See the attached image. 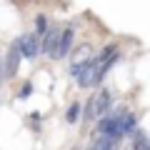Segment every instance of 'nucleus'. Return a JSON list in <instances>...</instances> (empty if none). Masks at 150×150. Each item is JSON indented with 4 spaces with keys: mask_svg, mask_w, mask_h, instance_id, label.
Masks as SVG:
<instances>
[{
    "mask_svg": "<svg viewBox=\"0 0 150 150\" xmlns=\"http://www.w3.org/2000/svg\"><path fill=\"white\" fill-rule=\"evenodd\" d=\"M40 38H38V33H28V35H20L18 38V48H20V55L28 60H35L38 53H40Z\"/></svg>",
    "mask_w": 150,
    "mask_h": 150,
    "instance_id": "f03ea898",
    "label": "nucleus"
},
{
    "mask_svg": "<svg viewBox=\"0 0 150 150\" xmlns=\"http://www.w3.org/2000/svg\"><path fill=\"white\" fill-rule=\"evenodd\" d=\"M30 95H33V83H25V85L20 88V93H18V98H20V100H28Z\"/></svg>",
    "mask_w": 150,
    "mask_h": 150,
    "instance_id": "1a4fd4ad",
    "label": "nucleus"
},
{
    "mask_svg": "<svg viewBox=\"0 0 150 150\" xmlns=\"http://www.w3.org/2000/svg\"><path fill=\"white\" fill-rule=\"evenodd\" d=\"M20 48H18V40L8 48V55H5V63H3V68H5V78L10 80V78H15L18 68H20Z\"/></svg>",
    "mask_w": 150,
    "mask_h": 150,
    "instance_id": "7ed1b4c3",
    "label": "nucleus"
},
{
    "mask_svg": "<svg viewBox=\"0 0 150 150\" xmlns=\"http://www.w3.org/2000/svg\"><path fill=\"white\" fill-rule=\"evenodd\" d=\"M60 33H63V30H58V28H50V30L43 35V45H40V50H43L45 55H50V58H55V55H58Z\"/></svg>",
    "mask_w": 150,
    "mask_h": 150,
    "instance_id": "20e7f679",
    "label": "nucleus"
},
{
    "mask_svg": "<svg viewBox=\"0 0 150 150\" xmlns=\"http://www.w3.org/2000/svg\"><path fill=\"white\" fill-rule=\"evenodd\" d=\"M48 30H50V28H48V18H45V15H38L35 18V33H38V35H45Z\"/></svg>",
    "mask_w": 150,
    "mask_h": 150,
    "instance_id": "6e6552de",
    "label": "nucleus"
},
{
    "mask_svg": "<svg viewBox=\"0 0 150 150\" xmlns=\"http://www.w3.org/2000/svg\"><path fill=\"white\" fill-rule=\"evenodd\" d=\"M110 103H112L110 90H105V88H103L100 93H95V95L90 98V103H88V108H85V118H88V120L105 118V112H108V108H110Z\"/></svg>",
    "mask_w": 150,
    "mask_h": 150,
    "instance_id": "f257e3e1",
    "label": "nucleus"
},
{
    "mask_svg": "<svg viewBox=\"0 0 150 150\" xmlns=\"http://www.w3.org/2000/svg\"><path fill=\"white\" fill-rule=\"evenodd\" d=\"M80 110H83V105H80V103H73V105L68 108V112H65V120H68L70 125H73V123H78V118H80Z\"/></svg>",
    "mask_w": 150,
    "mask_h": 150,
    "instance_id": "0eeeda50",
    "label": "nucleus"
},
{
    "mask_svg": "<svg viewBox=\"0 0 150 150\" xmlns=\"http://www.w3.org/2000/svg\"><path fill=\"white\" fill-rule=\"evenodd\" d=\"M73 38H75V33H73V28H65L63 33H60V45H58V55L55 58H65V55L70 53V48H73Z\"/></svg>",
    "mask_w": 150,
    "mask_h": 150,
    "instance_id": "39448f33",
    "label": "nucleus"
},
{
    "mask_svg": "<svg viewBox=\"0 0 150 150\" xmlns=\"http://www.w3.org/2000/svg\"><path fill=\"white\" fill-rule=\"evenodd\" d=\"M28 118H30V123H33V128H40V112H30V115H28Z\"/></svg>",
    "mask_w": 150,
    "mask_h": 150,
    "instance_id": "9d476101",
    "label": "nucleus"
},
{
    "mask_svg": "<svg viewBox=\"0 0 150 150\" xmlns=\"http://www.w3.org/2000/svg\"><path fill=\"white\" fill-rule=\"evenodd\" d=\"M5 78V68H3V63H0V80Z\"/></svg>",
    "mask_w": 150,
    "mask_h": 150,
    "instance_id": "9b49d317",
    "label": "nucleus"
},
{
    "mask_svg": "<svg viewBox=\"0 0 150 150\" xmlns=\"http://www.w3.org/2000/svg\"><path fill=\"white\" fill-rule=\"evenodd\" d=\"M133 150H150V140L143 130H135L133 133Z\"/></svg>",
    "mask_w": 150,
    "mask_h": 150,
    "instance_id": "423d86ee",
    "label": "nucleus"
}]
</instances>
